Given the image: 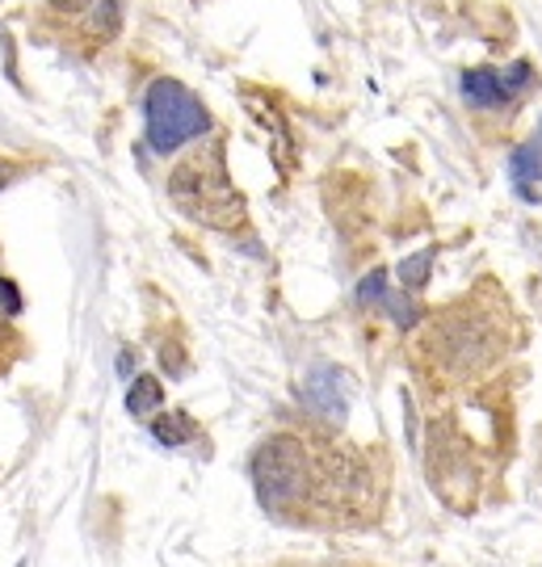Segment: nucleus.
Listing matches in <instances>:
<instances>
[{
    "instance_id": "nucleus-5",
    "label": "nucleus",
    "mask_w": 542,
    "mask_h": 567,
    "mask_svg": "<svg viewBox=\"0 0 542 567\" xmlns=\"http://www.w3.org/2000/svg\"><path fill=\"white\" fill-rule=\"evenodd\" d=\"M501 349H497V337H492V328L488 324H471V320H462L454 332H450V365L459 370V374H475L483 365L492 362Z\"/></svg>"
},
{
    "instance_id": "nucleus-10",
    "label": "nucleus",
    "mask_w": 542,
    "mask_h": 567,
    "mask_svg": "<svg viewBox=\"0 0 542 567\" xmlns=\"http://www.w3.org/2000/svg\"><path fill=\"white\" fill-rule=\"evenodd\" d=\"M152 433H156L161 446H181V442H190L198 429H194V421H190L185 412H168L161 421H152Z\"/></svg>"
},
{
    "instance_id": "nucleus-11",
    "label": "nucleus",
    "mask_w": 542,
    "mask_h": 567,
    "mask_svg": "<svg viewBox=\"0 0 542 567\" xmlns=\"http://www.w3.org/2000/svg\"><path fill=\"white\" fill-rule=\"evenodd\" d=\"M429 265H433V252H429V248L417 252V257H408V261L400 265V282L412 286V290H421V286L429 282Z\"/></svg>"
},
{
    "instance_id": "nucleus-4",
    "label": "nucleus",
    "mask_w": 542,
    "mask_h": 567,
    "mask_svg": "<svg viewBox=\"0 0 542 567\" xmlns=\"http://www.w3.org/2000/svg\"><path fill=\"white\" fill-rule=\"evenodd\" d=\"M530 84V63H513L509 72H497V68H475L462 76V97L480 110H497V105L513 102Z\"/></svg>"
},
{
    "instance_id": "nucleus-8",
    "label": "nucleus",
    "mask_w": 542,
    "mask_h": 567,
    "mask_svg": "<svg viewBox=\"0 0 542 567\" xmlns=\"http://www.w3.org/2000/svg\"><path fill=\"white\" fill-rule=\"evenodd\" d=\"M509 168H513V185H518V194H522V198H534V185L542 182V131L513 152Z\"/></svg>"
},
{
    "instance_id": "nucleus-9",
    "label": "nucleus",
    "mask_w": 542,
    "mask_h": 567,
    "mask_svg": "<svg viewBox=\"0 0 542 567\" xmlns=\"http://www.w3.org/2000/svg\"><path fill=\"white\" fill-rule=\"evenodd\" d=\"M164 404V386L152 379V374H140L135 379V386H131V395H126V408H131V416H140V421H147V416H156Z\"/></svg>"
},
{
    "instance_id": "nucleus-7",
    "label": "nucleus",
    "mask_w": 542,
    "mask_h": 567,
    "mask_svg": "<svg viewBox=\"0 0 542 567\" xmlns=\"http://www.w3.org/2000/svg\"><path fill=\"white\" fill-rule=\"evenodd\" d=\"M358 299H361V307H379V311H387L400 328H408L412 320H417V307L387 290V274H382V269L379 274H370V278L358 286Z\"/></svg>"
},
{
    "instance_id": "nucleus-12",
    "label": "nucleus",
    "mask_w": 542,
    "mask_h": 567,
    "mask_svg": "<svg viewBox=\"0 0 542 567\" xmlns=\"http://www.w3.org/2000/svg\"><path fill=\"white\" fill-rule=\"evenodd\" d=\"M21 311V299L18 290H13V282L9 278H0V341H4V332H9V320Z\"/></svg>"
},
{
    "instance_id": "nucleus-3",
    "label": "nucleus",
    "mask_w": 542,
    "mask_h": 567,
    "mask_svg": "<svg viewBox=\"0 0 542 567\" xmlns=\"http://www.w3.org/2000/svg\"><path fill=\"white\" fill-rule=\"evenodd\" d=\"M253 484L265 508L303 505L307 484H311V463L307 450L295 437H269L253 454Z\"/></svg>"
},
{
    "instance_id": "nucleus-6",
    "label": "nucleus",
    "mask_w": 542,
    "mask_h": 567,
    "mask_svg": "<svg viewBox=\"0 0 542 567\" xmlns=\"http://www.w3.org/2000/svg\"><path fill=\"white\" fill-rule=\"evenodd\" d=\"M303 400L316 408L328 421H341L345 404H349V383L337 365H316L307 379H303Z\"/></svg>"
},
{
    "instance_id": "nucleus-14",
    "label": "nucleus",
    "mask_w": 542,
    "mask_h": 567,
    "mask_svg": "<svg viewBox=\"0 0 542 567\" xmlns=\"http://www.w3.org/2000/svg\"><path fill=\"white\" fill-rule=\"evenodd\" d=\"M51 4H55V9H81L84 0H51Z\"/></svg>"
},
{
    "instance_id": "nucleus-1",
    "label": "nucleus",
    "mask_w": 542,
    "mask_h": 567,
    "mask_svg": "<svg viewBox=\"0 0 542 567\" xmlns=\"http://www.w3.org/2000/svg\"><path fill=\"white\" fill-rule=\"evenodd\" d=\"M168 198L185 219L215 231H236L244 227V198L227 177L223 147H206L198 156L181 161L168 177Z\"/></svg>"
},
{
    "instance_id": "nucleus-2",
    "label": "nucleus",
    "mask_w": 542,
    "mask_h": 567,
    "mask_svg": "<svg viewBox=\"0 0 542 567\" xmlns=\"http://www.w3.org/2000/svg\"><path fill=\"white\" fill-rule=\"evenodd\" d=\"M143 114H147V143L152 152H177L181 143L198 140L211 126L206 105L177 81H156L143 97Z\"/></svg>"
},
{
    "instance_id": "nucleus-13",
    "label": "nucleus",
    "mask_w": 542,
    "mask_h": 567,
    "mask_svg": "<svg viewBox=\"0 0 542 567\" xmlns=\"http://www.w3.org/2000/svg\"><path fill=\"white\" fill-rule=\"evenodd\" d=\"M18 177V164H9V161H0V189Z\"/></svg>"
}]
</instances>
